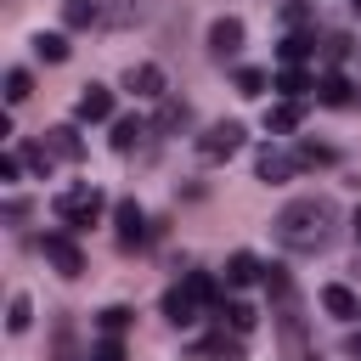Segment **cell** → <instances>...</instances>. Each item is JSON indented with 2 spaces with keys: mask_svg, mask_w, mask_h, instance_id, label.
Returning a JSON list of instances; mask_svg holds the SVG:
<instances>
[{
  "mask_svg": "<svg viewBox=\"0 0 361 361\" xmlns=\"http://www.w3.org/2000/svg\"><path fill=\"white\" fill-rule=\"evenodd\" d=\"M333 226H338V209L327 197H293L276 209L271 220V237L288 248V254H322L333 243Z\"/></svg>",
  "mask_w": 361,
  "mask_h": 361,
  "instance_id": "1",
  "label": "cell"
},
{
  "mask_svg": "<svg viewBox=\"0 0 361 361\" xmlns=\"http://www.w3.org/2000/svg\"><path fill=\"white\" fill-rule=\"evenodd\" d=\"M102 209H107V197H102L90 180H79V186H62V192H56V214H62V226H73V231H79V226H90Z\"/></svg>",
  "mask_w": 361,
  "mask_h": 361,
  "instance_id": "2",
  "label": "cell"
},
{
  "mask_svg": "<svg viewBox=\"0 0 361 361\" xmlns=\"http://www.w3.org/2000/svg\"><path fill=\"white\" fill-rule=\"evenodd\" d=\"M237 152H243V124H237V118L209 124V130L197 135V158H203V164H231Z\"/></svg>",
  "mask_w": 361,
  "mask_h": 361,
  "instance_id": "3",
  "label": "cell"
},
{
  "mask_svg": "<svg viewBox=\"0 0 361 361\" xmlns=\"http://www.w3.org/2000/svg\"><path fill=\"white\" fill-rule=\"evenodd\" d=\"M299 169H305V164H299V152H282L276 141H271V147H259V158H254V175H259V180H271V186H288Z\"/></svg>",
  "mask_w": 361,
  "mask_h": 361,
  "instance_id": "4",
  "label": "cell"
},
{
  "mask_svg": "<svg viewBox=\"0 0 361 361\" xmlns=\"http://www.w3.org/2000/svg\"><path fill=\"white\" fill-rule=\"evenodd\" d=\"M124 90H130L135 102H164V96H169L158 62H130V68H124Z\"/></svg>",
  "mask_w": 361,
  "mask_h": 361,
  "instance_id": "5",
  "label": "cell"
},
{
  "mask_svg": "<svg viewBox=\"0 0 361 361\" xmlns=\"http://www.w3.org/2000/svg\"><path fill=\"white\" fill-rule=\"evenodd\" d=\"M39 248H45V259H51L62 276H79V271H85V254H79V243H73L68 231H45Z\"/></svg>",
  "mask_w": 361,
  "mask_h": 361,
  "instance_id": "6",
  "label": "cell"
},
{
  "mask_svg": "<svg viewBox=\"0 0 361 361\" xmlns=\"http://www.w3.org/2000/svg\"><path fill=\"white\" fill-rule=\"evenodd\" d=\"M237 51H243V23L237 17H214L209 23V56L214 62H231Z\"/></svg>",
  "mask_w": 361,
  "mask_h": 361,
  "instance_id": "7",
  "label": "cell"
},
{
  "mask_svg": "<svg viewBox=\"0 0 361 361\" xmlns=\"http://www.w3.org/2000/svg\"><path fill=\"white\" fill-rule=\"evenodd\" d=\"M113 231H118V243H124V248H135V243L147 237V214H141V203H135V197L113 203Z\"/></svg>",
  "mask_w": 361,
  "mask_h": 361,
  "instance_id": "8",
  "label": "cell"
},
{
  "mask_svg": "<svg viewBox=\"0 0 361 361\" xmlns=\"http://www.w3.org/2000/svg\"><path fill=\"white\" fill-rule=\"evenodd\" d=\"M73 118H79V124H102V118H113V90H107V85H85V96L73 102Z\"/></svg>",
  "mask_w": 361,
  "mask_h": 361,
  "instance_id": "9",
  "label": "cell"
},
{
  "mask_svg": "<svg viewBox=\"0 0 361 361\" xmlns=\"http://www.w3.org/2000/svg\"><path fill=\"white\" fill-rule=\"evenodd\" d=\"M322 310L338 316V322H355V316H361V299H355L344 282H327V288H322Z\"/></svg>",
  "mask_w": 361,
  "mask_h": 361,
  "instance_id": "10",
  "label": "cell"
},
{
  "mask_svg": "<svg viewBox=\"0 0 361 361\" xmlns=\"http://www.w3.org/2000/svg\"><path fill=\"white\" fill-rule=\"evenodd\" d=\"M214 322H220V327H226V333H237V338H248V333H254V322H259V316H254V310H248V305H243V299H226V305H214Z\"/></svg>",
  "mask_w": 361,
  "mask_h": 361,
  "instance_id": "11",
  "label": "cell"
},
{
  "mask_svg": "<svg viewBox=\"0 0 361 361\" xmlns=\"http://www.w3.org/2000/svg\"><path fill=\"white\" fill-rule=\"evenodd\" d=\"M197 361H243V338L220 327V333H209V338L197 344Z\"/></svg>",
  "mask_w": 361,
  "mask_h": 361,
  "instance_id": "12",
  "label": "cell"
},
{
  "mask_svg": "<svg viewBox=\"0 0 361 361\" xmlns=\"http://www.w3.org/2000/svg\"><path fill=\"white\" fill-rule=\"evenodd\" d=\"M265 276V265L248 254V248H237L231 259H226V288H248V282H259Z\"/></svg>",
  "mask_w": 361,
  "mask_h": 361,
  "instance_id": "13",
  "label": "cell"
},
{
  "mask_svg": "<svg viewBox=\"0 0 361 361\" xmlns=\"http://www.w3.org/2000/svg\"><path fill=\"white\" fill-rule=\"evenodd\" d=\"M299 118H305V102H271V107H265V130H271V135L299 130Z\"/></svg>",
  "mask_w": 361,
  "mask_h": 361,
  "instance_id": "14",
  "label": "cell"
},
{
  "mask_svg": "<svg viewBox=\"0 0 361 361\" xmlns=\"http://www.w3.org/2000/svg\"><path fill=\"white\" fill-rule=\"evenodd\" d=\"M45 147H51V158H62V164H73V158L85 152V141H79V130H73V124L45 130Z\"/></svg>",
  "mask_w": 361,
  "mask_h": 361,
  "instance_id": "15",
  "label": "cell"
},
{
  "mask_svg": "<svg viewBox=\"0 0 361 361\" xmlns=\"http://www.w3.org/2000/svg\"><path fill=\"white\" fill-rule=\"evenodd\" d=\"M197 310H203V305H197L186 288H169V293H164V316H169L175 327H192V322H197Z\"/></svg>",
  "mask_w": 361,
  "mask_h": 361,
  "instance_id": "16",
  "label": "cell"
},
{
  "mask_svg": "<svg viewBox=\"0 0 361 361\" xmlns=\"http://www.w3.org/2000/svg\"><path fill=\"white\" fill-rule=\"evenodd\" d=\"M316 102H327V107H350V102H355V85H350L344 73H327V79L316 85Z\"/></svg>",
  "mask_w": 361,
  "mask_h": 361,
  "instance_id": "17",
  "label": "cell"
},
{
  "mask_svg": "<svg viewBox=\"0 0 361 361\" xmlns=\"http://www.w3.org/2000/svg\"><path fill=\"white\" fill-rule=\"evenodd\" d=\"M141 135H152V130H147L135 113H130V118H113V152H135Z\"/></svg>",
  "mask_w": 361,
  "mask_h": 361,
  "instance_id": "18",
  "label": "cell"
},
{
  "mask_svg": "<svg viewBox=\"0 0 361 361\" xmlns=\"http://www.w3.org/2000/svg\"><path fill=\"white\" fill-rule=\"evenodd\" d=\"M310 51H316V34H282V45H276L282 68H299V62H305Z\"/></svg>",
  "mask_w": 361,
  "mask_h": 361,
  "instance_id": "19",
  "label": "cell"
},
{
  "mask_svg": "<svg viewBox=\"0 0 361 361\" xmlns=\"http://www.w3.org/2000/svg\"><path fill=\"white\" fill-rule=\"evenodd\" d=\"M276 90H282V102H305V90H310V73L305 68H276V79H271Z\"/></svg>",
  "mask_w": 361,
  "mask_h": 361,
  "instance_id": "20",
  "label": "cell"
},
{
  "mask_svg": "<svg viewBox=\"0 0 361 361\" xmlns=\"http://www.w3.org/2000/svg\"><path fill=\"white\" fill-rule=\"evenodd\" d=\"M276 17H282V28H288V34H305V28H310V17H316V6H310V0H282V11H276Z\"/></svg>",
  "mask_w": 361,
  "mask_h": 361,
  "instance_id": "21",
  "label": "cell"
},
{
  "mask_svg": "<svg viewBox=\"0 0 361 361\" xmlns=\"http://www.w3.org/2000/svg\"><path fill=\"white\" fill-rule=\"evenodd\" d=\"M186 124H192V107L180 96H164L158 102V130H186Z\"/></svg>",
  "mask_w": 361,
  "mask_h": 361,
  "instance_id": "22",
  "label": "cell"
},
{
  "mask_svg": "<svg viewBox=\"0 0 361 361\" xmlns=\"http://www.w3.org/2000/svg\"><path fill=\"white\" fill-rule=\"evenodd\" d=\"M62 17H68V28H90V23H102V0H62Z\"/></svg>",
  "mask_w": 361,
  "mask_h": 361,
  "instance_id": "23",
  "label": "cell"
},
{
  "mask_svg": "<svg viewBox=\"0 0 361 361\" xmlns=\"http://www.w3.org/2000/svg\"><path fill=\"white\" fill-rule=\"evenodd\" d=\"M180 288H186V293H192V299H197L203 310H214V305H220V299H214V276H209V271H192V276H186Z\"/></svg>",
  "mask_w": 361,
  "mask_h": 361,
  "instance_id": "24",
  "label": "cell"
},
{
  "mask_svg": "<svg viewBox=\"0 0 361 361\" xmlns=\"http://www.w3.org/2000/svg\"><path fill=\"white\" fill-rule=\"evenodd\" d=\"M130 316H135V310H124V305H107V310L96 316V333H102V338H118V333L130 327Z\"/></svg>",
  "mask_w": 361,
  "mask_h": 361,
  "instance_id": "25",
  "label": "cell"
},
{
  "mask_svg": "<svg viewBox=\"0 0 361 361\" xmlns=\"http://www.w3.org/2000/svg\"><path fill=\"white\" fill-rule=\"evenodd\" d=\"M34 56L39 62H68V39L62 34H34Z\"/></svg>",
  "mask_w": 361,
  "mask_h": 361,
  "instance_id": "26",
  "label": "cell"
},
{
  "mask_svg": "<svg viewBox=\"0 0 361 361\" xmlns=\"http://www.w3.org/2000/svg\"><path fill=\"white\" fill-rule=\"evenodd\" d=\"M28 96H34V79H28L23 68H11V73H6V102H11V107H23Z\"/></svg>",
  "mask_w": 361,
  "mask_h": 361,
  "instance_id": "27",
  "label": "cell"
},
{
  "mask_svg": "<svg viewBox=\"0 0 361 361\" xmlns=\"http://www.w3.org/2000/svg\"><path fill=\"white\" fill-rule=\"evenodd\" d=\"M28 322H34V305H28V293H11V310H6V327H11V333H28Z\"/></svg>",
  "mask_w": 361,
  "mask_h": 361,
  "instance_id": "28",
  "label": "cell"
},
{
  "mask_svg": "<svg viewBox=\"0 0 361 361\" xmlns=\"http://www.w3.org/2000/svg\"><path fill=\"white\" fill-rule=\"evenodd\" d=\"M265 85H271V73H265V68H237V90H243V96H259Z\"/></svg>",
  "mask_w": 361,
  "mask_h": 361,
  "instance_id": "29",
  "label": "cell"
},
{
  "mask_svg": "<svg viewBox=\"0 0 361 361\" xmlns=\"http://www.w3.org/2000/svg\"><path fill=\"white\" fill-rule=\"evenodd\" d=\"M299 164H305V169H322V164H333V147H316V141H305V147H299Z\"/></svg>",
  "mask_w": 361,
  "mask_h": 361,
  "instance_id": "30",
  "label": "cell"
},
{
  "mask_svg": "<svg viewBox=\"0 0 361 361\" xmlns=\"http://www.w3.org/2000/svg\"><path fill=\"white\" fill-rule=\"evenodd\" d=\"M90 361H130V355H124L118 338H96V344H90Z\"/></svg>",
  "mask_w": 361,
  "mask_h": 361,
  "instance_id": "31",
  "label": "cell"
},
{
  "mask_svg": "<svg viewBox=\"0 0 361 361\" xmlns=\"http://www.w3.org/2000/svg\"><path fill=\"white\" fill-rule=\"evenodd\" d=\"M322 56H327V62H344V56H350V39H344V34H333V39L322 45Z\"/></svg>",
  "mask_w": 361,
  "mask_h": 361,
  "instance_id": "32",
  "label": "cell"
},
{
  "mask_svg": "<svg viewBox=\"0 0 361 361\" xmlns=\"http://www.w3.org/2000/svg\"><path fill=\"white\" fill-rule=\"evenodd\" d=\"M23 175V152H0V180H17Z\"/></svg>",
  "mask_w": 361,
  "mask_h": 361,
  "instance_id": "33",
  "label": "cell"
},
{
  "mask_svg": "<svg viewBox=\"0 0 361 361\" xmlns=\"http://www.w3.org/2000/svg\"><path fill=\"white\" fill-rule=\"evenodd\" d=\"M350 355H355V361H361V333H355V338H350Z\"/></svg>",
  "mask_w": 361,
  "mask_h": 361,
  "instance_id": "34",
  "label": "cell"
},
{
  "mask_svg": "<svg viewBox=\"0 0 361 361\" xmlns=\"http://www.w3.org/2000/svg\"><path fill=\"white\" fill-rule=\"evenodd\" d=\"M350 226H355V237H361V209H355V220H350Z\"/></svg>",
  "mask_w": 361,
  "mask_h": 361,
  "instance_id": "35",
  "label": "cell"
},
{
  "mask_svg": "<svg viewBox=\"0 0 361 361\" xmlns=\"http://www.w3.org/2000/svg\"><path fill=\"white\" fill-rule=\"evenodd\" d=\"M350 6H355V11H361V0H350Z\"/></svg>",
  "mask_w": 361,
  "mask_h": 361,
  "instance_id": "36",
  "label": "cell"
}]
</instances>
